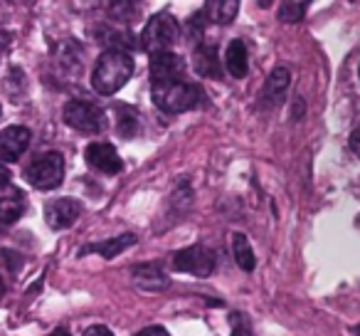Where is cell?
I'll return each mask as SVG.
<instances>
[{
  "instance_id": "e0dca14e",
  "label": "cell",
  "mask_w": 360,
  "mask_h": 336,
  "mask_svg": "<svg viewBox=\"0 0 360 336\" xmlns=\"http://www.w3.org/2000/svg\"><path fill=\"white\" fill-rule=\"evenodd\" d=\"M232 247H235V260H237V265L242 267L245 272H252L255 270V252H252V245H250V240H247L242 232H235L232 235Z\"/></svg>"
},
{
  "instance_id": "f1b7e54d",
  "label": "cell",
  "mask_w": 360,
  "mask_h": 336,
  "mask_svg": "<svg viewBox=\"0 0 360 336\" xmlns=\"http://www.w3.org/2000/svg\"><path fill=\"white\" fill-rule=\"evenodd\" d=\"M358 336H360V326H358Z\"/></svg>"
},
{
  "instance_id": "30bf717a",
  "label": "cell",
  "mask_w": 360,
  "mask_h": 336,
  "mask_svg": "<svg viewBox=\"0 0 360 336\" xmlns=\"http://www.w3.org/2000/svg\"><path fill=\"white\" fill-rule=\"evenodd\" d=\"M82 213V206L72 198H57V201H50L45 206V220L52 230H65V228L75 225L77 218Z\"/></svg>"
},
{
  "instance_id": "d6986e66",
  "label": "cell",
  "mask_w": 360,
  "mask_h": 336,
  "mask_svg": "<svg viewBox=\"0 0 360 336\" xmlns=\"http://www.w3.org/2000/svg\"><path fill=\"white\" fill-rule=\"evenodd\" d=\"M306 15V3H281L279 18L284 23H299Z\"/></svg>"
},
{
  "instance_id": "83f0119b",
  "label": "cell",
  "mask_w": 360,
  "mask_h": 336,
  "mask_svg": "<svg viewBox=\"0 0 360 336\" xmlns=\"http://www.w3.org/2000/svg\"><path fill=\"white\" fill-rule=\"evenodd\" d=\"M52 336H70V331H67V329H57Z\"/></svg>"
},
{
  "instance_id": "cb8c5ba5",
  "label": "cell",
  "mask_w": 360,
  "mask_h": 336,
  "mask_svg": "<svg viewBox=\"0 0 360 336\" xmlns=\"http://www.w3.org/2000/svg\"><path fill=\"white\" fill-rule=\"evenodd\" d=\"M84 336H114V334L106 326H91V329L84 331Z\"/></svg>"
},
{
  "instance_id": "f546056e",
  "label": "cell",
  "mask_w": 360,
  "mask_h": 336,
  "mask_svg": "<svg viewBox=\"0 0 360 336\" xmlns=\"http://www.w3.org/2000/svg\"><path fill=\"white\" fill-rule=\"evenodd\" d=\"M358 225H360V220H358Z\"/></svg>"
},
{
  "instance_id": "7402d4cb",
  "label": "cell",
  "mask_w": 360,
  "mask_h": 336,
  "mask_svg": "<svg viewBox=\"0 0 360 336\" xmlns=\"http://www.w3.org/2000/svg\"><path fill=\"white\" fill-rule=\"evenodd\" d=\"M111 11L116 13V18H119V20H134V18H131V13H136V6H131V3H114V6H111Z\"/></svg>"
},
{
  "instance_id": "9a60e30c",
  "label": "cell",
  "mask_w": 360,
  "mask_h": 336,
  "mask_svg": "<svg viewBox=\"0 0 360 336\" xmlns=\"http://www.w3.org/2000/svg\"><path fill=\"white\" fill-rule=\"evenodd\" d=\"M136 242V235H131V232H126V235H116L111 237V240H104V242H94V245L84 247V255L86 252H99L101 257H106V260H111V257L121 255V252L126 250V247H131Z\"/></svg>"
},
{
  "instance_id": "5bb4252c",
  "label": "cell",
  "mask_w": 360,
  "mask_h": 336,
  "mask_svg": "<svg viewBox=\"0 0 360 336\" xmlns=\"http://www.w3.org/2000/svg\"><path fill=\"white\" fill-rule=\"evenodd\" d=\"M289 82H291V75L286 67H276L274 72L269 75V80H266L264 85V99L269 101V104H279L281 99H284L286 89H289Z\"/></svg>"
},
{
  "instance_id": "8fae6325",
  "label": "cell",
  "mask_w": 360,
  "mask_h": 336,
  "mask_svg": "<svg viewBox=\"0 0 360 336\" xmlns=\"http://www.w3.org/2000/svg\"><path fill=\"white\" fill-rule=\"evenodd\" d=\"M27 203L25 193L18 191L15 186H0V223H15L22 218Z\"/></svg>"
},
{
  "instance_id": "ac0fdd59",
  "label": "cell",
  "mask_w": 360,
  "mask_h": 336,
  "mask_svg": "<svg viewBox=\"0 0 360 336\" xmlns=\"http://www.w3.org/2000/svg\"><path fill=\"white\" fill-rule=\"evenodd\" d=\"M134 277H136V282H139V287H143V290H163V287L168 285V280L160 275V270L155 265L136 267Z\"/></svg>"
},
{
  "instance_id": "6da1fadb",
  "label": "cell",
  "mask_w": 360,
  "mask_h": 336,
  "mask_svg": "<svg viewBox=\"0 0 360 336\" xmlns=\"http://www.w3.org/2000/svg\"><path fill=\"white\" fill-rule=\"evenodd\" d=\"M134 75V60L124 50H106L96 60L91 72V85L99 94H116Z\"/></svg>"
},
{
  "instance_id": "4316f807",
  "label": "cell",
  "mask_w": 360,
  "mask_h": 336,
  "mask_svg": "<svg viewBox=\"0 0 360 336\" xmlns=\"http://www.w3.org/2000/svg\"><path fill=\"white\" fill-rule=\"evenodd\" d=\"M3 294H6V282H3V277H0V301H3Z\"/></svg>"
},
{
  "instance_id": "9c48e42d",
  "label": "cell",
  "mask_w": 360,
  "mask_h": 336,
  "mask_svg": "<svg viewBox=\"0 0 360 336\" xmlns=\"http://www.w3.org/2000/svg\"><path fill=\"white\" fill-rule=\"evenodd\" d=\"M84 158H86V163H89L91 168L106 173V176H111V173H119L121 168H124V161H121V156L116 154L114 146H111V144H101V141L86 146Z\"/></svg>"
},
{
  "instance_id": "7a4b0ae2",
  "label": "cell",
  "mask_w": 360,
  "mask_h": 336,
  "mask_svg": "<svg viewBox=\"0 0 360 336\" xmlns=\"http://www.w3.org/2000/svg\"><path fill=\"white\" fill-rule=\"evenodd\" d=\"M150 94H153V104L165 114H180V111L193 109L202 101L200 87L186 80L170 82V85H153Z\"/></svg>"
},
{
  "instance_id": "5b68a950",
  "label": "cell",
  "mask_w": 360,
  "mask_h": 336,
  "mask_svg": "<svg viewBox=\"0 0 360 336\" xmlns=\"http://www.w3.org/2000/svg\"><path fill=\"white\" fill-rule=\"evenodd\" d=\"M62 116H65L67 126H72L77 131H84V134H96V131L104 129V111L96 104H91V101H82V99L67 101Z\"/></svg>"
},
{
  "instance_id": "8992f818",
  "label": "cell",
  "mask_w": 360,
  "mask_h": 336,
  "mask_svg": "<svg viewBox=\"0 0 360 336\" xmlns=\"http://www.w3.org/2000/svg\"><path fill=\"white\" fill-rule=\"evenodd\" d=\"M175 270L188 272V275L195 277H210L212 270H215V255H212L207 247L202 245H193L188 250H180L178 255L173 257Z\"/></svg>"
},
{
  "instance_id": "2e32d148",
  "label": "cell",
  "mask_w": 360,
  "mask_h": 336,
  "mask_svg": "<svg viewBox=\"0 0 360 336\" xmlns=\"http://www.w3.org/2000/svg\"><path fill=\"white\" fill-rule=\"evenodd\" d=\"M237 11H240V3L237 0H212L205 6V13L212 23H220V25H227L237 18Z\"/></svg>"
},
{
  "instance_id": "ffe728a7",
  "label": "cell",
  "mask_w": 360,
  "mask_h": 336,
  "mask_svg": "<svg viewBox=\"0 0 360 336\" xmlns=\"http://www.w3.org/2000/svg\"><path fill=\"white\" fill-rule=\"evenodd\" d=\"M230 326H232V336H252V324L242 311H232Z\"/></svg>"
},
{
  "instance_id": "52a82bcc",
  "label": "cell",
  "mask_w": 360,
  "mask_h": 336,
  "mask_svg": "<svg viewBox=\"0 0 360 336\" xmlns=\"http://www.w3.org/2000/svg\"><path fill=\"white\" fill-rule=\"evenodd\" d=\"M186 62L175 52H160L150 57V80L153 85H170V82H183Z\"/></svg>"
},
{
  "instance_id": "7c38bea8",
  "label": "cell",
  "mask_w": 360,
  "mask_h": 336,
  "mask_svg": "<svg viewBox=\"0 0 360 336\" xmlns=\"http://www.w3.org/2000/svg\"><path fill=\"white\" fill-rule=\"evenodd\" d=\"M193 67L200 77H212V80H220L222 77V62L217 55V47L212 42L200 45L193 55Z\"/></svg>"
},
{
  "instance_id": "44dd1931",
  "label": "cell",
  "mask_w": 360,
  "mask_h": 336,
  "mask_svg": "<svg viewBox=\"0 0 360 336\" xmlns=\"http://www.w3.org/2000/svg\"><path fill=\"white\" fill-rule=\"evenodd\" d=\"M119 131L121 136L136 134V114L131 109H124V106H119Z\"/></svg>"
},
{
  "instance_id": "603a6c76",
  "label": "cell",
  "mask_w": 360,
  "mask_h": 336,
  "mask_svg": "<svg viewBox=\"0 0 360 336\" xmlns=\"http://www.w3.org/2000/svg\"><path fill=\"white\" fill-rule=\"evenodd\" d=\"M136 336H168V331H165L163 326H148V329L139 331Z\"/></svg>"
},
{
  "instance_id": "d4e9b609",
  "label": "cell",
  "mask_w": 360,
  "mask_h": 336,
  "mask_svg": "<svg viewBox=\"0 0 360 336\" xmlns=\"http://www.w3.org/2000/svg\"><path fill=\"white\" fill-rule=\"evenodd\" d=\"M350 149L355 151V156H360V126L350 134Z\"/></svg>"
},
{
  "instance_id": "3957f363",
  "label": "cell",
  "mask_w": 360,
  "mask_h": 336,
  "mask_svg": "<svg viewBox=\"0 0 360 336\" xmlns=\"http://www.w3.org/2000/svg\"><path fill=\"white\" fill-rule=\"evenodd\" d=\"M180 27L173 15L168 13H158L146 23L143 32H141V47L148 52L150 57L160 55V52H170V47L178 42Z\"/></svg>"
},
{
  "instance_id": "277c9868",
  "label": "cell",
  "mask_w": 360,
  "mask_h": 336,
  "mask_svg": "<svg viewBox=\"0 0 360 336\" xmlns=\"http://www.w3.org/2000/svg\"><path fill=\"white\" fill-rule=\"evenodd\" d=\"M25 178L30 186L40 188V191H52L62 183L65 178V158L57 151L37 156L35 161H30L25 168Z\"/></svg>"
},
{
  "instance_id": "ba28073f",
  "label": "cell",
  "mask_w": 360,
  "mask_h": 336,
  "mask_svg": "<svg viewBox=\"0 0 360 336\" xmlns=\"http://www.w3.org/2000/svg\"><path fill=\"white\" fill-rule=\"evenodd\" d=\"M30 129L25 126H8L0 131V163L18 161L30 146Z\"/></svg>"
},
{
  "instance_id": "484cf974",
  "label": "cell",
  "mask_w": 360,
  "mask_h": 336,
  "mask_svg": "<svg viewBox=\"0 0 360 336\" xmlns=\"http://www.w3.org/2000/svg\"><path fill=\"white\" fill-rule=\"evenodd\" d=\"M8 181H11V171H8L6 166L0 163V186H6Z\"/></svg>"
},
{
  "instance_id": "4fadbf2b",
  "label": "cell",
  "mask_w": 360,
  "mask_h": 336,
  "mask_svg": "<svg viewBox=\"0 0 360 336\" xmlns=\"http://www.w3.org/2000/svg\"><path fill=\"white\" fill-rule=\"evenodd\" d=\"M225 67H227V72H230L232 77H237V80L247 77V70H250V62H247V47H245V42L232 40L230 45H227V52H225Z\"/></svg>"
}]
</instances>
